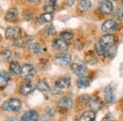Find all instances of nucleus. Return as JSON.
<instances>
[{
  "label": "nucleus",
  "mask_w": 123,
  "mask_h": 121,
  "mask_svg": "<svg viewBox=\"0 0 123 121\" xmlns=\"http://www.w3.org/2000/svg\"><path fill=\"white\" fill-rule=\"evenodd\" d=\"M117 36L116 34H113V33H107V34H104L103 36L100 37L98 43L101 47H103L106 51V56H107V52L108 50L112 47L117 44Z\"/></svg>",
  "instance_id": "obj_1"
},
{
  "label": "nucleus",
  "mask_w": 123,
  "mask_h": 121,
  "mask_svg": "<svg viewBox=\"0 0 123 121\" xmlns=\"http://www.w3.org/2000/svg\"><path fill=\"white\" fill-rule=\"evenodd\" d=\"M22 107V102L18 98H11L2 104V110L8 112H18Z\"/></svg>",
  "instance_id": "obj_2"
},
{
  "label": "nucleus",
  "mask_w": 123,
  "mask_h": 121,
  "mask_svg": "<svg viewBox=\"0 0 123 121\" xmlns=\"http://www.w3.org/2000/svg\"><path fill=\"white\" fill-rule=\"evenodd\" d=\"M21 35H22V30L17 26L9 27L5 31V36L9 40H18L21 37Z\"/></svg>",
  "instance_id": "obj_3"
},
{
  "label": "nucleus",
  "mask_w": 123,
  "mask_h": 121,
  "mask_svg": "<svg viewBox=\"0 0 123 121\" xmlns=\"http://www.w3.org/2000/svg\"><path fill=\"white\" fill-rule=\"evenodd\" d=\"M71 71L74 75H76L79 77H82L86 75L87 73V67L85 64L81 63V62H74L73 64H71Z\"/></svg>",
  "instance_id": "obj_4"
},
{
  "label": "nucleus",
  "mask_w": 123,
  "mask_h": 121,
  "mask_svg": "<svg viewBox=\"0 0 123 121\" xmlns=\"http://www.w3.org/2000/svg\"><path fill=\"white\" fill-rule=\"evenodd\" d=\"M35 75H36L35 68H34L33 65H31V64H25V65L21 68L20 76H21L23 79H31L32 77H34Z\"/></svg>",
  "instance_id": "obj_5"
},
{
  "label": "nucleus",
  "mask_w": 123,
  "mask_h": 121,
  "mask_svg": "<svg viewBox=\"0 0 123 121\" xmlns=\"http://www.w3.org/2000/svg\"><path fill=\"white\" fill-rule=\"evenodd\" d=\"M101 30L105 33H111L118 30V23L114 19H108L101 25Z\"/></svg>",
  "instance_id": "obj_6"
},
{
  "label": "nucleus",
  "mask_w": 123,
  "mask_h": 121,
  "mask_svg": "<svg viewBox=\"0 0 123 121\" xmlns=\"http://www.w3.org/2000/svg\"><path fill=\"white\" fill-rule=\"evenodd\" d=\"M98 11L103 15H110L114 11V5L111 0H101L98 3Z\"/></svg>",
  "instance_id": "obj_7"
},
{
  "label": "nucleus",
  "mask_w": 123,
  "mask_h": 121,
  "mask_svg": "<svg viewBox=\"0 0 123 121\" xmlns=\"http://www.w3.org/2000/svg\"><path fill=\"white\" fill-rule=\"evenodd\" d=\"M71 85V80L69 77L67 76H63V77H60L55 81V87L60 89V90H65L68 89Z\"/></svg>",
  "instance_id": "obj_8"
},
{
  "label": "nucleus",
  "mask_w": 123,
  "mask_h": 121,
  "mask_svg": "<svg viewBox=\"0 0 123 121\" xmlns=\"http://www.w3.org/2000/svg\"><path fill=\"white\" fill-rule=\"evenodd\" d=\"M21 121H39V113L34 110L27 111L21 116Z\"/></svg>",
  "instance_id": "obj_9"
},
{
  "label": "nucleus",
  "mask_w": 123,
  "mask_h": 121,
  "mask_svg": "<svg viewBox=\"0 0 123 121\" xmlns=\"http://www.w3.org/2000/svg\"><path fill=\"white\" fill-rule=\"evenodd\" d=\"M52 46L54 47V49L58 50V51H61V52H65L68 50V43L63 40L62 38H56L53 40L52 42Z\"/></svg>",
  "instance_id": "obj_10"
},
{
  "label": "nucleus",
  "mask_w": 123,
  "mask_h": 121,
  "mask_svg": "<svg viewBox=\"0 0 123 121\" xmlns=\"http://www.w3.org/2000/svg\"><path fill=\"white\" fill-rule=\"evenodd\" d=\"M104 99L108 103H112L115 100V91H114V87L112 85L107 86L104 89Z\"/></svg>",
  "instance_id": "obj_11"
},
{
  "label": "nucleus",
  "mask_w": 123,
  "mask_h": 121,
  "mask_svg": "<svg viewBox=\"0 0 123 121\" xmlns=\"http://www.w3.org/2000/svg\"><path fill=\"white\" fill-rule=\"evenodd\" d=\"M34 90H35V85H34L32 82L29 81V82L24 83V84L21 86V88H20V92H21L23 95H28V94L31 93Z\"/></svg>",
  "instance_id": "obj_12"
},
{
  "label": "nucleus",
  "mask_w": 123,
  "mask_h": 121,
  "mask_svg": "<svg viewBox=\"0 0 123 121\" xmlns=\"http://www.w3.org/2000/svg\"><path fill=\"white\" fill-rule=\"evenodd\" d=\"M17 18H18V11H17L16 8L10 9L5 15V19L8 22H14L17 20Z\"/></svg>",
  "instance_id": "obj_13"
},
{
  "label": "nucleus",
  "mask_w": 123,
  "mask_h": 121,
  "mask_svg": "<svg viewBox=\"0 0 123 121\" xmlns=\"http://www.w3.org/2000/svg\"><path fill=\"white\" fill-rule=\"evenodd\" d=\"M96 117V113L94 111H86L84 112L77 121H94Z\"/></svg>",
  "instance_id": "obj_14"
},
{
  "label": "nucleus",
  "mask_w": 123,
  "mask_h": 121,
  "mask_svg": "<svg viewBox=\"0 0 123 121\" xmlns=\"http://www.w3.org/2000/svg\"><path fill=\"white\" fill-rule=\"evenodd\" d=\"M92 2L90 0H80L78 3V9L80 12H87L91 9Z\"/></svg>",
  "instance_id": "obj_15"
},
{
  "label": "nucleus",
  "mask_w": 123,
  "mask_h": 121,
  "mask_svg": "<svg viewBox=\"0 0 123 121\" xmlns=\"http://www.w3.org/2000/svg\"><path fill=\"white\" fill-rule=\"evenodd\" d=\"M57 8V0H46L44 5L46 13H53Z\"/></svg>",
  "instance_id": "obj_16"
},
{
  "label": "nucleus",
  "mask_w": 123,
  "mask_h": 121,
  "mask_svg": "<svg viewBox=\"0 0 123 121\" xmlns=\"http://www.w3.org/2000/svg\"><path fill=\"white\" fill-rule=\"evenodd\" d=\"M55 59H56V61L58 63H60L62 65H67V64H69L71 62L72 57H71L70 54L64 53V54H59V55H57Z\"/></svg>",
  "instance_id": "obj_17"
},
{
  "label": "nucleus",
  "mask_w": 123,
  "mask_h": 121,
  "mask_svg": "<svg viewBox=\"0 0 123 121\" xmlns=\"http://www.w3.org/2000/svg\"><path fill=\"white\" fill-rule=\"evenodd\" d=\"M58 106L60 108L69 110V109H71L73 107V101H72V99H70L68 97H63L58 102Z\"/></svg>",
  "instance_id": "obj_18"
},
{
  "label": "nucleus",
  "mask_w": 123,
  "mask_h": 121,
  "mask_svg": "<svg viewBox=\"0 0 123 121\" xmlns=\"http://www.w3.org/2000/svg\"><path fill=\"white\" fill-rule=\"evenodd\" d=\"M29 48L31 49V51L36 55H39L41 54L43 52H44V49L42 48V46L36 42H31L29 43Z\"/></svg>",
  "instance_id": "obj_19"
},
{
  "label": "nucleus",
  "mask_w": 123,
  "mask_h": 121,
  "mask_svg": "<svg viewBox=\"0 0 123 121\" xmlns=\"http://www.w3.org/2000/svg\"><path fill=\"white\" fill-rule=\"evenodd\" d=\"M87 105L91 109V111H94V112H97V111H98L102 108V104L98 100L92 99V98H89V100L87 102Z\"/></svg>",
  "instance_id": "obj_20"
},
{
  "label": "nucleus",
  "mask_w": 123,
  "mask_h": 121,
  "mask_svg": "<svg viewBox=\"0 0 123 121\" xmlns=\"http://www.w3.org/2000/svg\"><path fill=\"white\" fill-rule=\"evenodd\" d=\"M21 68H22V67L20 66V64H19L17 61H12V62L10 64V73H11L12 76L20 75Z\"/></svg>",
  "instance_id": "obj_21"
},
{
  "label": "nucleus",
  "mask_w": 123,
  "mask_h": 121,
  "mask_svg": "<svg viewBox=\"0 0 123 121\" xmlns=\"http://www.w3.org/2000/svg\"><path fill=\"white\" fill-rule=\"evenodd\" d=\"M90 85V80L84 76L82 77H80L77 80V86L78 88H80V89H84V88H87L89 87Z\"/></svg>",
  "instance_id": "obj_22"
},
{
  "label": "nucleus",
  "mask_w": 123,
  "mask_h": 121,
  "mask_svg": "<svg viewBox=\"0 0 123 121\" xmlns=\"http://www.w3.org/2000/svg\"><path fill=\"white\" fill-rule=\"evenodd\" d=\"M9 75L5 71H0V88L5 87L9 82Z\"/></svg>",
  "instance_id": "obj_23"
},
{
  "label": "nucleus",
  "mask_w": 123,
  "mask_h": 121,
  "mask_svg": "<svg viewBox=\"0 0 123 121\" xmlns=\"http://www.w3.org/2000/svg\"><path fill=\"white\" fill-rule=\"evenodd\" d=\"M36 88L40 91H42V92H47V91L50 90L49 89V86L47 85V83H46L45 80H39L37 82V84H36Z\"/></svg>",
  "instance_id": "obj_24"
},
{
  "label": "nucleus",
  "mask_w": 123,
  "mask_h": 121,
  "mask_svg": "<svg viewBox=\"0 0 123 121\" xmlns=\"http://www.w3.org/2000/svg\"><path fill=\"white\" fill-rule=\"evenodd\" d=\"M53 19L52 13H45L39 16V22L40 23H49Z\"/></svg>",
  "instance_id": "obj_25"
},
{
  "label": "nucleus",
  "mask_w": 123,
  "mask_h": 121,
  "mask_svg": "<svg viewBox=\"0 0 123 121\" xmlns=\"http://www.w3.org/2000/svg\"><path fill=\"white\" fill-rule=\"evenodd\" d=\"M54 118V111L51 109H47L43 116V121H53Z\"/></svg>",
  "instance_id": "obj_26"
},
{
  "label": "nucleus",
  "mask_w": 123,
  "mask_h": 121,
  "mask_svg": "<svg viewBox=\"0 0 123 121\" xmlns=\"http://www.w3.org/2000/svg\"><path fill=\"white\" fill-rule=\"evenodd\" d=\"M60 36H61V38H62L63 40L69 41V40H71L73 38L74 35H73V32L69 31V30H63V31H62L61 33H60Z\"/></svg>",
  "instance_id": "obj_27"
},
{
  "label": "nucleus",
  "mask_w": 123,
  "mask_h": 121,
  "mask_svg": "<svg viewBox=\"0 0 123 121\" xmlns=\"http://www.w3.org/2000/svg\"><path fill=\"white\" fill-rule=\"evenodd\" d=\"M12 56V52L10 51V50H4V51L1 53V57H2V59H4V60H9Z\"/></svg>",
  "instance_id": "obj_28"
},
{
  "label": "nucleus",
  "mask_w": 123,
  "mask_h": 121,
  "mask_svg": "<svg viewBox=\"0 0 123 121\" xmlns=\"http://www.w3.org/2000/svg\"><path fill=\"white\" fill-rule=\"evenodd\" d=\"M85 59L87 61V63H89V64H96V63H97L96 55H95V54H92L91 53H89V54L87 53V55L85 56Z\"/></svg>",
  "instance_id": "obj_29"
},
{
  "label": "nucleus",
  "mask_w": 123,
  "mask_h": 121,
  "mask_svg": "<svg viewBox=\"0 0 123 121\" xmlns=\"http://www.w3.org/2000/svg\"><path fill=\"white\" fill-rule=\"evenodd\" d=\"M115 15L117 18L120 19V20H123V6L122 7H118L115 13Z\"/></svg>",
  "instance_id": "obj_30"
},
{
  "label": "nucleus",
  "mask_w": 123,
  "mask_h": 121,
  "mask_svg": "<svg viewBox=\"0 0 123 121\" xmlns=\"http://www.w3.org/2000/svg\"><path fill=\"white\" fill-rule=\"evenodd\" d=\"M55 28L52 26V25H49L47 28H46V30H45V33H46V35L47 36H49V35H52V34H54L55 33Z\"/></svg>",
  "instance_id": "obj_31"
},
{
  "label": "nucleus",
  "mask_w": 123,
  "mask_h": 121,
  "mask_svg": "<svg viewBox=\"0 0 123 121\" xmlns=\"http://www.w3.org/2000/svg\"><path fill=\"white\" fill-rule=\"evenodd\" d=\"M8 121H18L16 118H13V117H11V118H9L8 119Z\"/></svg>",
  "instance_id": "obj_32"
},
{
  "label": "nucleus",
  "mask_w": 123,
  "mask_h": 121,
  "mask_svg": "<svg viewBox=\"0 0 123 121\" xmlns=\"http://www.w3.org/2000/svg\"><path fill=\"white\" fill-rule=\"evenodd\" d=\"M29 1H30L31 3H35V2H38L39 0H29Z\"/></svg>",
  "instance_id": "obj_33"
},
{
  "label": "nucleus",
  "mask_w": 123,
  "mask_h": 121,
  "mask_svg": "<svg viewBox=\"0 0 123 121\" xmlns=\"http://www.w3.org/2000/svg\"><path fill=\"white\" fill-rule=\"evenodd\" d=\"M1 38H2V36H1V34H0V41H1Z\"/></svg>",
  "instance_id": "obj_34"
},
{
  "label": "nucleus",
  "mask_w": 123,
  "mask_h": 121,
  "mask_svg": "<svg viewBox=\"0 0 123 121\" xmlns=\"http://www.w3.org/2000/svg\"><path fill=\"white\" fill-rule=\"evenodd\" d=\"M113 1H118V0H113Z\"/></svg>",
  "instance_id": "obj_35"
},
{
  "label": "nucleus",
  "mask_w": 123,
  "mask_h": 121,
  "mask_svg": "<svg viewBox=\"0 0 123 121\" xmlns=\"http://www.w3.org/2000/svg\"><path fill=\"white\" fill-rule=\"evenodd\" d=\"M121 2H122V5H123V0H121Z\"/></svg>",
  "instance_id": "obj_36"
}]
</instances>
